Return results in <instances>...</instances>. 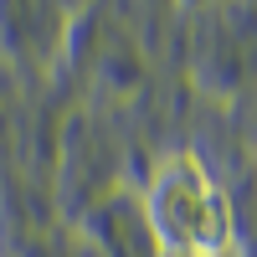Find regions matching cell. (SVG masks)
Returning a JSON list of instances; mask_svg holds the SVG:
<instances>
[{"label": "cell", "instance_id": "6da1fadb", "mask_svg": "<svg viewBox=\"0 0 257 257\" xmlns=\"http://www.w3.org/2000/svg\"><path fill=\"white\" fill-rule=\"evenodd\" d=\"M144 221L160 257H226L237 237L231 196L211 180L196 149H170L144 185Z\"/></svg>", "mask_w": 257, "mask_h": 257}, {"label": "cell", "instance_id": "7a4b0ae2", "mask_svg": "<svg viewBox=\"0 0 257 257\" xmlns=\"http://www.w3.org/2000/svg\"><path fill=\"white\" fill-rule=\"evenodd\" d=\"M252 175H257V149H252Z\"/></svg>", "mask_w": 257, "mask_h": 257}]
</instances>
